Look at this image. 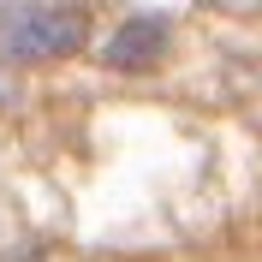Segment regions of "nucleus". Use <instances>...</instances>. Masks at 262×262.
I'll return each instance as SVG.
<instances>
[{"mask_svg": "<svg viewBox=\"0 0 262 262\" xmlns=\"http://www.w3.org/2000/svg\"><path fill=\"white\" fill-rule=\"evenodd\" d=\"M161 54H167V18L143 12V18H131V24H119V36L101 48V60L119 66V72H149Z\"/></svg>", "mask_w": 262, "mask_h": 262, "instance_id": "f03ea898", "label": "nucleus"}, {"mask_svg": "<svg viewBox=\"0 0 262 262\" xmlns=\"http://www.w3.org/2000/svg\"><path fill=\"white\" fill-rule=\"evenodd\" d=\"M90 12L83 6H0V54L6 60H66L83 48Z\"/></svg>", "mask_w": 262, "mask_h": 262, "instance_id": "f257e3e1", "label": "nucleus"}, {"mask_svg": "<svg viewBox=\"0 0 262 262\" xmlns=\"http://www.w3.org/2000/svg\"><path fill=\"white\" fill-rule=\"evenodd\" d=\"M12 101H18V83L6 78V66H0V107H12Z\"/></svg>", "mask_w": 262, "mask_h": 262, "instance_id": "7ed1b4c3", "label": "nucleus"}]
</instances>
